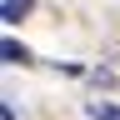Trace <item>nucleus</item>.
<instances>
[{
	"instance_id": "obj_2",
	"label": "nucleus",
	"mask_w": 120,
	"mask_h": 120,
	"mask_svg": "<svg viewBox=\"0 0 120 120\" xmlns=\"http://www.w3.org/2000/svg\"><path fill=\"white\" fill-rule=\"evenodd\" d=\"M85 115L90 120H120V105H110V100H85Z\"/></svg>"
},
{
	"instance_id": "obj_3",
	"label": "nucleus",
	"mask_w": 120,
	"mask_h": 120,
	"mask_svg": "<svg viewBox=\"0 0 120 120\" xmlns=\"http://www.w3.org/2000/svg\"><path fill=\"white\" fill-rule=\"evenodd\" d=\"M0 50H5V60H10V65H30V50H25L20 40H5Z\"/></svg>"
},
{
	"instance_id": "obj_1",
	"label": "nucleus",
	"mask_w": 120,
	"mask_h": 120,
	"mask_svg": "<svg viewBox=\"0 0 120 120\" xmlns=\"http://www.w3.org/2000/svg\"><path fill=\"white\" fill-rule=\"evenodd\" d=\"M30 10H35V0H0V20L5 25H20Z\"/></svg>"
}]
</instances>
